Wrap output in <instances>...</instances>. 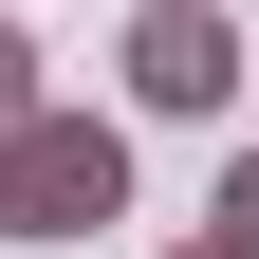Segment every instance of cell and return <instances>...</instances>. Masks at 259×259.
Here are the masks:
<instances>
[{"label":"cell","mask_w":259,"mask_h":259,"mask_svg":"<svg viewBox=\"0 0 259 259\" xmlns=\"http://www.w3.org/2000/svg\"><path fill=\"white\" fill-rule=\"evenodd\" d=\"M204 222H222V241H259V148H222V185H204Z\"/></svg>","instance_id":"3"},{"label":"cell","mask_w":259,"mask_h":259,"mask_svg":"<svg viewBox=\"0 0 259 259\" xmlns=\"http://www.w3.org/2000/svg\"><path fill=\"white\" fill-rule=\"evenodd\" d=\"M111 74H130V111H185L204 130V111H241V19H222V0H148Z\"/></svg>","instance_id":"2"},{"label":"cell","mask_w":259,"mask_h":259,"mask_svg":"<svg viewBox=\"0 0 259 259\" xmlns=\"http://www.w3.org/2000/svg\"><path fill=\"white\" fill-rule=\"evenodd\" d=\"M93 222H130V111L37 93L0 130V241H93Z\"/></svg>","instance_id":"1"},{"label":"cell","mask_w":259,"mask_h":259,"mask_svg":"<svg viewBox=\"0 0 259 259\" xmlns=\"http://www.w3.org/2000/svg\"><path fill=\"white\" fill-rule=\"evenodd\" d=\"M37 111V37H19V0H0V130Z\"/></svg>","instance_id":"4"},{"label":"cell","mask_w":259,"mask_h":259,"mask_svg":"<svg viewBox=\"0 0 259 259\" xmlns=\"http://www.w3.org/2000/svg\"><path fill=\"white\" fill-rule=\"evenodd\" d=\"M167 259H259V241H222V222H204V241H167Z\"/></svg>","instance_id":"5"}]
</instances>
